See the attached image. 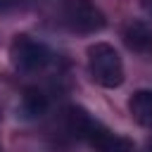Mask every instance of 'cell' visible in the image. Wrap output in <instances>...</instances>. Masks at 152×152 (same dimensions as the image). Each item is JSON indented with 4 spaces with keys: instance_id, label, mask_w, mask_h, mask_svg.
I'll list each match as a JSON object with an SVG mask.
<instances>
[{
    "instance_id": "6da1fadb",
    "label": "cell",
    "mask_w": 152,
    "mask_h": 152,
    "mask_svg": "<svg viewBox=\"0 0 152 152\" xmlns=\"http://www.w3.org/2000/svg\"><path fill=\"white\" fill-rule=\"evenodd\" d=\"M66 126L76 138L100 147L102 152H133L131 140L114 135L107 126H102L97 119H93L83 107H69L66 109Z\"/></svg>"
},
{
    "instance_id": "7a4b0ae2",
    "label": "cell",
    "mask_w": 152,
    "mask_h": 152,
    "mask_svg": "<svg viewBox=\"0 0 152 152\" xmlns=\"http://www.w3.org/2000/svg\"><path fill=\"white\" fill-rule=\"evenodd\" d=\"M88 69L93 81L102 88H119L124 83L121 57L109 43H95L88 48Z\"/></svg>"
},
{
    "instance_id": "3957f363",
    "label": "cell",
    "mask_w": 152,
    "mask_h": 152,
    "mask_svg": "<svg viewBox=\"0 0 152 152\" xmlns=\"http://www.w3.org/2000/svg\"><path fill=\"white\" fill-rule=\"evenodd\" d=\"M10 57H12V64L14 69L24 71V74H33V71H40L48 66L50 62V50L45 43L40 40H33L28 36H17L12 40V48H10Z\"/></svg>"
},
{
    "instance_id": "277c9868",
    "label": "cell",
    "mask_w": 152,
    "mask_h": 152,
    "mask_svg": "<svg viewBox=\"0 0 152 152\" xmlns=\"http://www.w3.org/2000/svg\"><path fill=\"white\" fill-rule=\"evenodd\" d=\"M64 24L76 33H95L104 28V14L90 0H66L62 7Z\"/></svg>"
},
{
    "instance_id": "5b68a950",
    "label": "cell",
    "mask_w": 152,
    "mask_h": 152,
    "mask_svg": "<svg viewBox=\"0 0 152 152\" xmlns=\"http://www.w3.org/2000/svg\"><path fill=\"white\" fill-rule=\"evenodd\" d=\"M48 109V97L43 90L38 88H26L24 95H21V102H19V114L21 119H38L43 116Z\"/></svg>"
},
{
    "instance_id": "8992f818",
    "label": "cell",
    "mask_w": 152,
    "mask_h": 152,
    "mask_svg": "<svg viewBox=\"0 0 152 152\" xmlns=\"http://www.w3.org/2000/svg\"><path fill=\"white\" fill-rule=\"evenodd\" d=\"M128 109H131V116L145 126V128H152V90H138L131 95L128 100Z\"/></svg>"
},
{
    "instance_id": "52a82bcc",
    "label": "cell",
    "mask_w": 152,
    "mask_h": 152,
    "mask_svg": "<svg viewBox=\"0 0 152 152\" xmlns=\"http://www.w3.org/2000/svg\"><path fill=\"white\" fill-rule=\"evenodd\" d=\"M124 40H126V45H128L131 50H135V52H147V50H152V28H150L147 24H142V21H133V24L126 26Z\"/></svg>"
},
{
    "instance_id": "ba28073f",
    "label": "cell",
    "mask_w": 152,
    "mask_h": 152,
    "mask_svg": "<svg viewBox=\"0 0 152 152\" xmlns=\"http://www.w3.org/2000/svg\"><path fill=\"white\" fill-rule=\"evenodd\" d=\"M147 152H152V145H150V150H147Z\"/></svg>"
},
{
    "instance_id": "9c48e42d",
    "label": "cell",
    "mask_w": 152,
    "mask_h": 152,
    "mask_svg": "<svg viewBox=\"0 0 152 152\" xmlns=\"http://www.w3.org/2000/svg\"><path fill=\"white\" fill-rule=\"evenodd\" d=\"M150 7H152V0H150Z\"/></svg>"
}]
</instances>
